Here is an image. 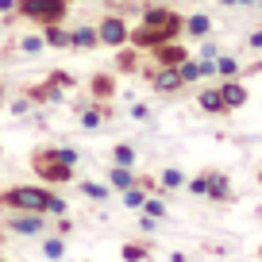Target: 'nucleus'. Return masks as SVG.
<instances>
[{
    "label": "nucleus",
    "instance_id": "nucleus-1",
    "mask_svg": "<svg viewBox=\"0 0 262 262\" xmlns=\"http://www.w3.org/2000/svg\"><path fill=\"white\" fill-rule=\"evenodd\" d=\"M181 27H185V19H181L178 12H170V8H147V12H143V24L135 27V31H127V39H131V47L150 50V47H158V42L178 39Z\"/></svg>",
    "mask_w": 262,
    "mask_h": 262
},
{
    "label": "nucleus",
    "instance_id": "nucleus-2",
    "mask_svg": "<svg viewBox=\"0 0 262 262\" xmlns=\"http://www.w3.org/2000/svg\"><path fill=\"white\" fill-rule=\"evenodd\" d=\"M74 162H77L74 150H58V147H42V150L31 155V170L39 173V181H47V185L74 181Z\"/></svg>",
    "mask_w": 262,
    "mask_h": 262
},
{
    "label": "nucleus",
    "instance_id": "nucleus-3",
    "mask_svg": "<svg viewBox=\"0 0 262 262\" xmlns=\"http://www.w3.org/2000/svg\"><path fill=\"white\" fill-rule=\"evenodd\" d=\"M0 208H12V212H47V208H50V189L12 185V189L0 193Z\"/></svg>",
    "mask_w": 262,
    "mask_h": 262
},
{
    "label": "nucleus",
    "instance_id": "nucleus-4",
    "mask_svg": "<svg viewBox=\"0 0 262 262\" xmlns=\"http://www.w3.org/2000/svg\"><path fill=\"white\" fill-rule=\"evenodd\" d=\"M12 8L24 19H35V24H62L66 12H70V0H16Z\"/></svg>",
    "mask_w": 262,
    "mask_h": 262
},
{
    "label": "nucleus",
    "instance_id": "nucleus-5",
    "mask_svg": "<svg viewBox=\"0 0 262 262\" xmlns=\"http://www.w3.org/2000/svg\"><path fill=\"white\" fill-rule=\"evenodd\" d=\"M189 189L193 193H208L212 201H228V178H220V173H201V178L189 181Z\"/></svg>",
    "mask_w": 262,
    "mask_h": 262
},
{
    "label": "nucleus",
    "instance_id": "nucleus-6",
    "mask_svg": "<svg viewBox=\"0 0 262 262\" xmlns=\"http://www.w3.org/2000/svg\"><path fill=\"white\" fill-rule=\"evenodd\" d=\"M97 39L108 42V47H123V42H127V24H123L120 16H108L104 24L97 27Z\"/></svg>",
    "mask_w": 262,
    "mask_h": 262
},
{
    "label": "nucleus",
    "instance_id": "nucleus-7",
    "mask_svg": "<svg viewBox=\"0 0 262 262\" xmlns=\"http://www.w3.org/2000/svg\"><path fill=\"white\" fill-rule=\"evenodd\" d=\"M150 50H155V58L166 66V70H178V66L189 58V54H185V47H178L173 39H170V42H158V47H150Z\"/></svg>",
    "mask_w": 262,
    "mask_h": 262
},
{
    "label": "nucleus",
    "instance_id": "nucleus-8",
    "mask_svg": "<svg viewBox=\"0 0 262 262\" xmlns=\"http://www.w3.org/2000/svg\"><path fill=\"white\" fill-rule=\"evenodd\" d=\"M12 231H19V235H39L42 231V212H16L8 220Z\"/></svg>",
    "mask_w": 262,
    "mask_h": 262
},
{
    "label": "nucleus",
    "instance_id": "nucleus-9",
    "mask_svg": "<svg viewBox=\"0 0 262 262\" xmlns=\"http://www.w3.org/2000/svg\"><path fill=\"white\" fill-rule=\"evenodd\" d=\"M196 104L205 108V112H212V116H220V112H228V104H224V97H220V89H208V93H201V100Z\"/></svg>",
    "mask_w": 262,
    "mask_h": 262
},
{
    "label": "nucleus",
    "instance_id": "nucleus-10",
    "mask_svg": "<svg viewBox=\"0 0 262 262\" xmlns=\"http://www.w3.org/2000/svg\"><path fill=\"white\" fill-rule=\"evenodd\" d=\"M112 93H116V81H112V74H97V77H93V97H97V100L112 97Z\"/></svg>",
    "mask_w": 262,
    "mask_h": 262
},
{
    "label": "nucleus",
    "instance_id": "nucleus-11",
    "mask_svg": "<svg viewBox=\"0 0 262 262\" xmlns=\"http://www.w3.org/2000/svg\"><path fill=\"white\" fill-rule=\"evenodd\" d=\"M220 97H224V104H228V108L247 104V89H243V85H224V89H220Z\"/></svg>",
    "mask_w": 262,
    "mask_h": 262
},
{
    "label": "nucleus",
    "instance_id": "nucleus-12",
    "mask_svg": "<svg viewBox=\"0 0 262 262\" xmlns=\"http://www.w3.org/2000/svg\"><path fill=\"white\" fill-rule=\"evenodd\" d=\"M97 27H77L74 35H70V47H97Z\"/></svg>",
    "mask_w": 262,
    "mask_h": 262
},
{
    "label": "nucleus",
    "instance_id": "nucleus-13",
    "mask_svg": "<svg viewBox=\"0 0 262 262\" xmlns=\"http://www.w3.org/2000/svg\"><path fill=\"white\" fill-rule=\"evenodd\" d=\"M42 42H50V47H70V35L62 31V24H47V39Z\"/></svg>",
    "mask_w": 262,
    "mask_h": 262
},
{
    "label": "nucleus",
    "instance_id": "nucleus-14",
    "mask_svg": "<svg viewBox=\"0 0 262 262\" xmlns=\"http://www.w3.org/2000/svg\"><path fill=\"white\" fill-rule=\"evenodd\" d=\"M155 85H158V89H162V93H170V89H181V85H185V81H181V77H178V70H166L162 77H155Z\"/></svg>",
    "mask_w": 262,
    "mask_h": 262
},
{
    "label": "nucleus",
    "instance_id": "nucleus-15",
    "mask_svg": "<svg viewBox=\"0 0 262 262\" xmlns=\"http://www.w3.org/2000/svg\"><path fill=\"white\" fill-rule=\"evenodd\" d=\"M108 181L120 185V189H131V170L127 166H116V170H108Z\"/></svg>",
    "mask_w": 262,
    "mask_h": 262
},
{
    "label": "nucleus",
    "instance_id": "nucleus-16",
    "mask_svg": "<svg viewBox=\"0 0 262 262\" xmlns=\"http://www.w3.org/2000/svg\"><path fill=\"white\" fill-rule=\"evenodd\" d=\"M147 258V247L139 243H123V262H143Z\"/></svg>",
    "mask_w": 262,
    "mask_h": 262
},
{
    "label": "nucleus",
    "instance_id": "nucleus-17",
    "mask_svg": "<svg viewBox=\"0 0 262 262\" xmlns=\"http://www.w3.org/2000/svg\"><path fill=\"white\" fill-rule=\"evenodd\" d=\"M112 158H116V162H120V166H131V162H135V150H131L127 143H120V147L112 150Z\"/></svg>",
    "mask_w": 262,
    "mask_h": 262
},
{
    "label": "nucleus",
    "instance_id": "nucleus-18",
    "mask_svg": "<svg viewBox=\"0 0 262 262\" xmlns=\"http://www.w3.org/2000/svg\"><path fill=\"white\" fill-rule=\"evenodd\" d=\"M185 27H189L193 35H205V31H208V19H205V16H193V19H189Z\"/></svg>",
    "mask_w": 262,
    "mask_h": 262
},
{
    "label": "nucleus",
    "instance_id": "nucleus-19",
    "mask_svg": "<svg viewBox=\"0 0 262 262\" xmlns=\"http://www.w3.org/2000/svg\"><path fill=\"white\" fill-rule=\"evenodd\" d=\"M123 201H127V205H131V208H139V205H143V201H147V196H143V193H139V189H127V196H123Z\"/></svg>",
    "mask_w": 262,
    "mask_h": 262
},
{
    "label": "nucleus",
    "instance_id": "nucleus-20",
    "mask_svg": "<svg viewBox=\"0 0 262 262\" xmlns=\"http://www.w3.org/2000/svg\"><path fill=\"white\" fill-rule=\"evenodd\" d=\"M220 74H228V77H235L239 74V66L231 62V58H220Z\"/></svg>",
    "mask_w": 262,
    "mask_h": 262
},
{
    "label": "nucleus",
    "instance_id": "nucleus-21",
    "mask_svg": "<svg viewBox=\"0 0 262 262\" xmlns=\"http://www.w3.org/2000/svg\"><path fill=\"white\" fill-rule=\"evenodd\" d=\"M162 181H166V185H181L185 178H181V170H166V173H162Z\"/></svg>",
    "mask_w": 262,
    "mask_h": 262
},
{
    "label": "nucleus",
    "instance_id": "nucleus-22",
    "mask_svg": "<svg viewBox=\"0 0 262 262\" xmlns=\"http://www.w3.org/2000/svg\"><path fill=\"white\" fill-rule=\"evenodd\" d=\"M81 189H85V193H89V196H97V201H104V189H100V185H89V181H85Z\"/></svg>",
    "mask_w": 262,
    "mask_h": 262
},
{
    "label": "nucleus",
    "instance_id": "nucleus-23",
    "mask_svg": "<svg viewBox=\"0 0 262 262\" xmlns=\"http://www.w3.org/2000/svg\"><path fill=\"white\" fill-rule=\"evenodd\" d=\"M97 120H100L97 112H85V116H81V123H85V127H97Z\"/></svg>",
    "mask_w": 262,
    "mask_h": 262
},
{
    "label": "nucleus",
    "instance_id": "nucleus-24",
    "mask_svg": "<svg viewBox=\"0 0 262 262\" xmlns=\"http://www.w3.org/2000/svg\"><path fill=\"white\" fill-rule=\"evenodd\" d=\"M143 205H147L150 216H162V205H158V201H143Z\"/></svg>",
    "mask_w": 262,
    "mask_h": 262
},
{
    "label": "nucleus",
    "instance_id": "nucleus-25",
    "mask_svg": "<svg viewBox=\"0 0 262 262\" xmlns=\"http://www.w3.org/2000/svg\"><path fill=\"white\" fill-rule=\"evenodd\" d=\"M47 254H50V258H58V254H62V243H58V239H54V243H47Z\"/></svg>",
    "mask_w": 262,
    "mask_h": 262
},
{
    "label": "nucleus",
    "instance_id": "nucleus-26",
    "mask_svg": "<svg viewBox=\"0 0 262 262\" xmlns=\"http://www.w3.org/2000/svg\"><path fill=\"white\" fill-rule=\"evenodd\" d=\"M251 47H254V50H262V31H258V35H251Z\"/></svg>",
    "mask_w": 262,
    "mask_h": 262
},
{
    "label": "nucleus",
    "instance_id": "nucleus-27",
    "mask_svg": "<svg viewBox=\"0 0 262 262\" xmlns=\"http://www.w3.org/2000/svg\"><path fill=\"white\" fill-rule=\"evenodd\" d=\"M0 100H4V85H0Z\"/></svg>",
    "mask_w": 262,
    "mask_h": 262
},
{
    "label": "nucleus",
    "instance_id": "nucleus-28",
    "mask_svg": "<svg viewBox=\"0 0 262 262\" xmlns=\"http://www.w3.org/2000/svg\"><path fill=\"white\" fill-rule=\"evenodd\" d=\"M258 258H262V247H258Z\"/></svg>",
    "mask_w": 262,
    "mask_h": 262
},
{
    "label": "nucleus",
    "instance_id": "nucleus-29",
    "mask_svg": "<svg viewBox=\"0 0 262 262\" xmlns=\"http://www.w3.org/2000/svg\"><path fill=\"white\" fill-rule=\"evenodd\" d=\"M258 181H262V173H258Z\"/></svg>",
    "mask_w": 262,
    "mask_h": 262
},
{
    "label": "nucleus",
    "instance_id": "nucleus-30",
    "mask_svg": "<svg viewBox=\"0 0 262 262\" xmlns=\"http://www.w3.org/2000/svg\"><path fill=\"white\" fill-rule=\"evenodd\" d=\"M0 262H4V258H0Z\"/></svg>",
    "mask_w": 262,
    "mask_h": 262
}]
</instances>
